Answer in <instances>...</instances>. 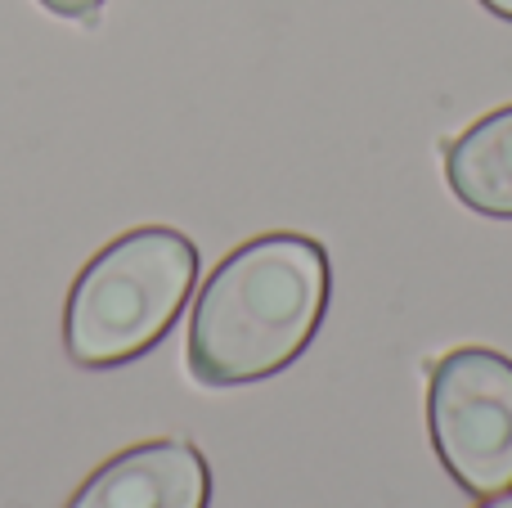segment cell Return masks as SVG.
Here are the masks:
<instances>
[{"instance_id":"obj_6","label":"cell","mask_w":512,"mask_h":508,"mask_svg":"<svg viewBox=\"0 0 512 508\" xmlns=\"http://www.w3.org/2000/svg\"><path fill=\"white\" fill-rule=\"evenodd\" d=\"M41 5L50 9V14H59V18H90L104 0H41Z\"/></svg>"},{"instance_id":"obj_7","label":"cell","mask_w":512,"mask_h":508,"mask_svg":"<svg viewBox=\"0 0 512 508\" xmlns=\"http://www.w3.org/2000/svg\"><path fill=\"white\" fill-rule=\"evenodd\" d=\"M481 5H486L490 14H499V18H508L512 23V0H481Z\"/></svg>"},{"instance_id":"obj_1","label":"cell","mask_w":512,"mask_h":508,"mask_svg":"<svg viewBox=\"0 0 512 508\" xmlns=\"http://www.w3.org/2000/svg\"><path fill=\"white\" fill-rule=\"evenodd\" d=\"M328 252L306 234H261L234 248L189 315V374L203 387H248L288 369L328 311Z\"/></svg>"},{"instance_id":"obj_8","label":"cell","mask_w":512,"mask_h":508,"mask_svg":"<svg viewBox=\"0 0 512 508\" xmlns=\"http://www.w3.org/2000/svg\"><path fill=\"white\" fill-rule=\"evenodd\" d=\"M481 508H512V491H504V495H490V500L481 504Z\"/></svg>"},{"instance_id":"obj_5","label":"cell","mask_w":512,"mask_h":508,"mask_svg":"<svg viewBox=\"0 0 512 508\" xmlns=\"http://www.w3.org/2000/svg\"><path fill=\"white\" fill-rule=\"evenodd\" d=\"M445 180L463 207L512 221V104L486 113L459 140H450Z\"/></svg>"},{"instance_id":"obj_3","label":"cell","mask_w":512,"mask_h":508,"mask_svg":"<svg viewBox=\"0 0 512 508\" xmlns=\"http://www.w3.org/2000/svg\"><path fill=\"white\" fill-rule=\"evenodd\" d=\"M427 432L454 486L477 500L512 491V360L459 347L427 378Z\"/></svg>"},{"instance_id":"obj_2","label":"cell","mask_w":512,"mask_h":508,"mask_svg":"<svg viewBox=\"0 0 512 508\" xmlns=\"http://www.w3.org/2000/svg\"><path fill=\"white\" fill-rule=\"evenodd\" d=\"M198 279V248L180 230L140 225L86 261L63 306L68 356L86 369L140 360L171 333Z\"/></svg>"},{"instance_id":"obj_4","label":"cell","mask_w":512,"mask_h":508,"mask_svg":"<svg viewBox=\"0 0 512 508\" xmlns=\"http://www.w3.org/2000/svg\"><path fill=\"white\" fill-rule=\"evenodd\" d=\"M212 473L194 441H144L81 482L68 508H207Z\"/></svg>"}]
</instances>
